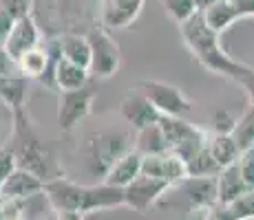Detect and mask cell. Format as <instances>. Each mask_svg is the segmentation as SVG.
Segmentation results:
<instances>
[{
  "label": "cell",
  "mask_w": 254,
  "mask_h": 220,
  "mask_svg": "<svg viewBox=\"0 0 254 220\" xmlns=\"http://www.w3.org/2000/svg\"><path fill=\"white\" fill-rule=\"evenodd\" d=\"M135 148V136L128 132H97L86 141V163L91 174L106 176L113 163Z\"/></svg>",
  "instance_id": "5b68a950"
},
{
  "label": "cell",
  "mask_w": 254,
  "mask_h": 220,
  "mask_svg": "<svg viewBox=\"0 0 254 220\" xmlns=\"http://www.w3.org/2000/svg\"><path fill=\"white\" fill-rule=\"evenodd\" d=\"M217 2V0H194V4H197V11L199 13H203L206 11V9L210 7V4H214Z\"/></svg>",
  "instance_id": "d590c367"
},
{
  "label": "cell",
  "mask_w": 254,
  "mask_h": 220,
  "mask_svg": "<svg viewBox=\"0 0 254 220\" xmlns=\"http://www.w3.org/2000/svg\"><path fill=\"white\" fill-rule=\"evenodd\" d=\"M208 150H210V154L217 159V163L221 165V168H228V165L237 163L239 156H241V150H239L232 134L208 132Z\"/></svg>",
  "instance_id": "603a6c76"
},
{
  "label": "cell",
  "mask_w": 254,
  "mask_h": 220,
  "mask_svg": "<svg viewBox=\"0 0 254 220\" xmlns=\"http://www.w3.org/2000/svg\"><path fill=\"white\" fill-rule=\"evenodd\" d=\"M40 44H42L40 27H38L33 13H27V16L18 18V20L13 22L11 31H9V36H7V40H4L2 46L7 48V53L13 57V62H18L24 53L36 48V46H40Z\"/></svg>",
  "instance_id": "8fae6325"
},
{
  "label": "cell",
  "mask_w": 254,
  "mask_h": 220,
  "mask_svg": "<svg viewBox=\"0 0 254 220\" xmlns=\"http://www.w3.org/2000/svg\"><path fill=\"white\" fill-rule=\"evenodd\" d=\"M9 150L16 156L18 168L36 174L45 183L53 178H60V176H66L64 170L58 163L56 154L51 152V148L42 141V136L33 128L31 117H29V112L24 108L11 112V141H9Z\"/></svg>",
  "instance_id": "3957f363"
},
{
  "label": "cell",
  "mask_w": 254,
  "mask_h": 220,
  "mask_svg": "<svg viewBox=\"0 0 254 220\" xmlns=\"http://www.w3.org/2000/svg\"><path fill=\"white\" fill-rule=\"evenodd\" d=\"M243 90H246V95H248V99H250V106H254V71L250 73V77H248L246 82H243Z\"/></svg>",
  "instance_id": "836d02e7"
},
{
  "label": "cell",
  "mask_w": 254,
  "mask_h": 220,
  "mask_svg": "<svg viewBox=\"0 0 254 220\" xmlns=\"http://www.w3.org/2000/svg\"><path fill=\"white\" fill-rule=\"evenodd\" d=\"M146 0H97V18L104 29H126L139 18Z\"/></svg>",
  "instance_id": "30bf717a"
},
{
  "label": "cell",
  "mask_w": 254,
  "mask_h": 220,
  "mask_svg": "<svg viewBox=\"0 0 254 220\" xmlns=\"http://www.w3.org/2000/svg\"><path fill=\"white\" fill-rule=\"evenodd\" d=\"M141 174L153 176V178H157V180H164L166 185H173V183H177V180H182L184 176H188L186 163L173 150L144 156V161H141Z\"/></svg>",
  "instance_id": "4fadbf2b"
},
{
  "label": "cell",
  "mask_w": 254,
  "mask_h": 220,
  "mask_svg": "<svg viewBox=\"0 0 254 220\" xmlns=\"http://www.w3.org/2000/svg\"><path fill=\"white\" fill-rule=\"evenodd\" d=\"M166 189H168V185L164 180L139 174L133 183H128L124 187V205L137 214H146L150 207L157 205V200L162 198V194Z\"/></svg>",
  "instance_id": "9c48e42d"
},
{
  "label": "cell",
  "mask_w": 254,
  "mask_h": 220,
  "mask_svg": "<svg viewBox=\"0 0 254 220\" xmlns=\"http://www.w3.org/2000/svg\"><path fill=\"white\" fill-rule=\"evenodd\" d=\"M16 168H18L16 156H13V152L9 150V145H2V148H0V185L7 180V176Z\"/></svg>",
  "instance_id": "f546056e"
},
{
  "label": "cell",
  "mask_w": 254,
  "mask_h": 220,
  "mask_svg": "<svg viewBox=\"0 0 254 220\" xmlns=\"http://www.w3.org/2000/svg\"><path fill=\"white\" fill-rule=\"evenodd\" d=\"M45 196L53 212H80L93 214L102 209H113L124 205V189L109 183L80 185L69 176H60L45 183Z\"/></svg>",
  "instance_id": "7a4b0ae2"
},
{
  "label": "cell",
  "mask_w": 254,
  "mask_h": 220,
  "mask_svg": "<svg viewBox=\"0 0 254 220\" xmlns=\"http://www.w3.org/2000/svg\"><path fill=\"white\" fill-rule=\"evenodd\" d=\"M203 220H254V189H248L230 205H214Z\"/></svg>",
  "instance_id": "e0dca14e"
},
{
  "label": "cell",
  "mask_w": 254,
  "mask_h": 220,
  "mask_svg": "<svg viewBox=\"0 0 254 220\" xmlns=\"http://www.w3.org/2000/svg\"><path fill=\"white\" fill-rule=\"evenodd\" d=\"M13 22H16V18H13L11 11H9V9L0 2V46H2L4 40H7L9 31H11V27H13Z\"/></svg>",
  "instance_id": "4dcf8cb0"
},
{
  "label": "cell",
  "mask_w": 254,
  "mask_h": 220,
  "mask_svg": "<svg viewBox=\"0 0 254 220\" xmlns=\"http://www.w3.org/2000/svg\"><path fill=\"white\" fill-rule=\"evenodd\" d=\"M234 4L239 7L243 18H252L254 16V0H234Z\"/></svg>",
  "instance_id": "d6a6232c"
},
{
  "label": "cell",
  "mask_w": 254,
  "mask_h": 220,
  "mask_svg": "<svg viewBox=\"0 0 254 220\" xmlns=\"http://www.w3.org/2000/svg\"><path fill=\"white\" fill-rule=\"evenodd\" d=\"M56 220H86V214H80V212H56Z\"/></svg>",
  "instance_id": "e575fe53"
},
{
  "label": "cell",
  "mask_w": 254,
  "mask_h": 220,
  "mask_svg": "<svg viewBox=\"0 0 254 220\" xmlns=\"http://www.w3.org/2000/svg\"><path fill=\"white\" fill-rule=\"evenodd\" d=\"M179 29H182L184 44L188 46V51L192 53V57L199 64L206 66L208 71H212L214 75L228 77V80L237 82L239 86H243V82L250 77L254 68L234 60L223 51L221 42H219L221 36L208 27L206 20H203V13L197 11L190 20L179 24Z\"/></svg>",
  "instance_id": "6da1fadb"
},
{
  "label": "cell",
  "mask_w": 254,
  "mask_h": 220,
  "mask_svg": "<svg viewBox=\"0 0 254 220\" xmlns=\"http://www.w3.org/2000/svg\"><path fill=\"white\" fill-rule=\"evenodd\" d=\"M248 183L243 180L241 170H239V161L228 168L221 170V174L217 176V200L219 205H230L234 203L239 196L248 192Z\"/></svg>",
  "instance_id": "2e32d148"
},
{
  "label": "cell",
  "mask_w": 254,
  "mask_h": 220,
  "mask_svg": "<svg viewBox=\"0 0 254 220\" xmlns=\"http://www.w3.org/2000/svg\"><path fill=\"white\" fill-rule=\"evenodd\" d=\"M86 38H89V44H91V68H89L91 75L100 77V80L113 77L122 66L120 44L113 40L109 29H104L102 24L91 27Z\"/></svg>",
  "instance_id": "8992f818"
},
{
  "label": "cell",
  "mask_w": 254,
  "mask_h": 220,
  "mask_svg": "<svg viewBox=\"0 0 254 220\" xmlns=\"http://www.w3.org/2000/svg\"><path fill=\"white\" fill-rule=\"evenodd\" d=\"M120 115L124 117L126 124L133 126L135 132L141 130V128H146V126L157 124L159 117H162V115H159V110L150 104L148 97H146L141 90H137V88L128 90L124 97H122Z\"/></svg>",
  "instance_id": "7c38bea8"
},
{
  "label": "cell",
  "mask_w": 254,
  "mask_h": 220,
  "mask_svg": "<svg viewBox=\"0 0 254 220\" xmlns=\"http://www.w3.org/2000/svg\"><path fill=\"white\" fill-rule=\"evenodd\" d=\"M97 90L91 84L75 88V90H60V99H58V126L62 132L75 130L93 110V101H95Z\"/></svg>",
  "instance_id": "52a82bcc"
},
{
  "label": "cell",
  "mask_w": 254,
  "mask_h": 220,
  "mask_svg": "<svg viewBox=\"0 0 254 220\" xmlns=\"http://www.w3.org/2000/svg\"><path fill=\"white\" fill-rule=\"evenodd\" d=\"M159 128H162L164 136H166V143H168V150L177 148L179 143H184L186 139L194 136L199 130V126L190 124V121L182 119V117H166L162 115L159 117Z\"/></svg>",
  "instance_id": "7402d4cb"
},
{
  "label": "cell",
  "mask_w": 254,
  "mask_h": 220,
  "mask_svg": "<svg viewBox=\"0 0 254 220\" xmlns=\"http://www.w3.org/2000/svg\"><path fill=\"white\" fill-rule=\"evenodd\" d=\"M60 51L64 60L80 64L84 68H91V44L86 36H77V33H64L60 36Z\"/></svg>",
  "instance_id": "44dd1931"
},
{
  "label": "cell",
  "mask_w": 254,
  "mask_h": 220,
  "mask_svg": "<svg viewBox=\"0 0 254 220\" xmlns=\"http://www.w3.org/2000/svg\"><path fill=\"white\" fill-rule=\"evenodd\" d=\"M137 90H141L150 99V104L166 117H184L192 110V101L182 92V88L162 80H141L137 82Z\"/></svg>",
  "instance_id": "ba28073f"
},
{
  "label": "cell",
  "mask_w": 254,
  "mask_h": 220,
  "mask_svg": "<svg viewBox=\"0 0 254 220\" xmlns=\"http://www.w3.org/2000/svg\"><path fill=\"white\" fill-rule=\"evenodd\" d=\"M27 2H33V0H27Z\"/></svg>",
  "instance_id": "8d00e7d4"
},
{
  "label": "cell",
  "mask_w": 254,
  "mask_h": 220,
  "mask_svg": "<svg viewBox=\"0 0 254 220\" xmlns=\"http://www.w3.org/2000/svg\"><path fill=\"white\" fill-rule=\"evenodd\" d=\"M45 192V180L38 178L36 174L27 172L22 168H16L11 174L7 176L2 185H0V196H9V198H31L38 194Z\"/></svg>",
  "instance_id": "5bb4252c"
},
{
  "label": "cell",
  "mask_w": 254,
  "mask_h": 220,
  "mask_svg": "<svg viewBox=\"0 0 254 220\" xmlns=\"http://www.w3.org/2000/svg\"><path fill=\"white\" fill-rule=\"evenodd\" d=\"M232 136H234V141H237V145H239L241 152L254 145V106H250V108L237 119Z\"/></svg>",
  "instance_id": "484cf974"
},
{
  "label": "cell",
  "mask_w": 254,
  "mask_h": 220,
  "mask_svg": "<svg viewBox=\"0 0 254 220\" xmlns=\"http://www.w3.org/2000/svg\"><path fill=\"white\" fill-rule=\"evenodd\" d=\"M91 71L80 64H73V62L60 57L56 64V71H53V82H56L58 90H75V88H82L89 84Z\"/></svg>",
  "instance_id": "ffe728a7"
},
{
  "label": "cell",
  "mask_w": 254,
  "mask_h": 220,
  "mask_svg": "<svg viewBox=\"0 0 254 220\" xmlns=\"http://www.w3.org/2000/svg\"><path fill=\"white\" fill-rule=\"evenodd\" d=\"M241 18L243 16H241V11H239V7L234 4V0H217V2L210 4L206 11H203L206 24L214 33H219V36H221L223 31H228V29L237 20H241Z\"/></svg>",
  "instance_id": "d6986e66"
},
{
  "label": "cell",
  "mask_w": 254,
  "mask_h": 220,
  "mask_svg": "<svg viewBox=\"0 0 254 220\" xmlns=\"http://www.w3.org/2000/svg\"><path fill=\"white\" fill-rule=\"evenodd\" d=\"M162 4L166 9V13L177 24H184L186 20H190V18L197 13L194 0H162Z\"/></svg>",
  "instance_id": "4316f807"
},
{
  "label": "cell",
  "mask_w": 254,
  "mask_h": 220,
  "mask_svg": "<svg viewBox=\"0 0 254 220\" xmlns=\"http://www.w3.org/2000/svg\"><path fill=\"white\" fill-rule=\"evenodd\" d=\"M29 82L20 73H11V75H0V101L7 106L11 112L22 110L24 101H27L29 92Z\"/></svg>",
  "instance_id": "ac0fdd59"
},
{
  "label": "cell",
  "mask_w": 254,
  "mask_h": 220,
  "mask_svg": "<svg viewBox=\"0 0 254 220\" xmlns=\"http://www.w3.org/2000/svg\"><path fill=\"white\" fill-rule=\"evenodd\" d=\"M239 170H241V176L248 183V187L254 189V145L241 152V156H239Z\"/></svg>",
  "instance_id": "f1b7e54d"
},
{
  "label": "cell",
  "mask_w": 254,
  "mask_h": 220,
  "mask_svg": "<svg viewBox=\"0 0 254 220\" xmlns=\"http://www.w3.org/2000/svg\"><path fill=\"white\" fill-rule=\"evenodd\" d=\"M221 170L223 168L217 163V159L210 154L208 143L201 152H197L188 163H186V172H188V176H197V178H217V176L221 174Z\"/></svg>",
  "instance_id": "d4e9b609"
},
{
  "label": "cell",
  "mask_w": 254,
  "mask_h": 220,
  "mask_svg": "<svg viewBox=\"0 0 254 220\" xmlns=\"http://www.w3.org/2000/svg\"><path fill=\"white\" fill-rule=\"evenodd\" d=\"M234 126H237V117H234L230 110L219 108V110L212 112V132H219V134H232Z\"/></svg>",
  "instance_id": "83f0119b"
},
{
  "label": "cell",
  "mask_w": 254,
  "mask_h": 220,
  "mask_svg": "<svg viewBox=\"0 0 254 220\" xmlns=\"http://www.w3.org/2000/svg\"><path fill=\"white\" fill-rule=\"evenodd\" d=\"M217 203V178L184 176L182 180L168 185L155 207L179 214H208Z\"/></svg>",
  "instance_id": "277c9868"
},
{
  "label": "cell",
  "mask_w": 254,
  "mask_h": 220,
  "mask_svg": "<svg viewBox=\"0 0 254 220\" xmlns=\"http://www.w3.org/2000/svg\"><path fill=\"white\" fill-rule=\"evenodd\" d=\"M135 150L141 156H148V154H159L168 150V143H166V136L162 128H159V121L153 126H146V128L137 130L135 134Z\"/></svg>",
  "instance_id": "cb8c5ba5"
},
{
  "label": "cell",
  "mask_w": 254,
  "mask_h": 220,
  "mask_svg": "<svg viewBox=\"0 0 254 220\" xmlns=\"http://www.w3.org/2000/svg\"><path fill=\"white\" fill-rule=\"evenodd\" d=\"M141 161H144V156H141L137 150L135 148L128 150V152H126L124 156H120V159L113 163V168L106 172L104 183L124 189L126 185L133 183V180L141 174Z\"/></svg>",
  "instance_id": "9a60e30c"
},
{
  "label": "cell",
  "mask_w": 254,
  "mask_h": 220,
  "mask_svg": "<svg viewBox=\"0 0 254 220\" xmlns=\"http://www.w3.org/2000/svg\"><path fill=\"white\" fill-rule=\"evenodd\" d=\"M13 66H16L13 57L7 53V48L0 46V75H11V73H13Z\"/></svg>",
  "instance_id": "1f68e13d"
}]
</instances>
